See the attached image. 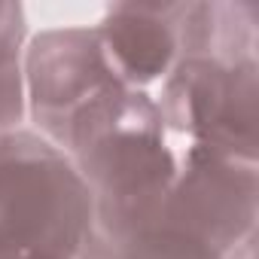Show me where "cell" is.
I'll return each mask as SVG.
<instances>
[{
	"instance_id": "6da1fadb",
	"label": "cell",
	"mask_w": 259,
	"mask_h": 259,
	"mask_svg": "<svg viewBox=\"0 0 259 259\" xmlns=\"http://www.w3.org/2000/svg\"><path fill=\"white\" fill-rule=\"evenodd\" d=\"M256 7L186 4L183 55L162 92V125L192 147L256 165Z\"/></svg>"
},
{
	"instance_id": "7a4b0ae2",
	"label": "cell",
	"mask_w": 259,
	"mask_h": 259,
	"mask_svg": "<svg viewBox=\"0 0 259 259\" xmlns=\"http://www.w3.org/2000/svg\"><path fill=\"white\" fill-rule=\"evenodd\" d=\"M58 150L92 192L95 235H122L150 223L177 177L159 107L132 85H116L82 110Z\"/></svg>"
},
{
	"instance_id": "3957f363",
	"label": "cell",
	"mask_w": 259,
	"mask_h": 259,
	"mask_svg": "<svg viewBox=\"0 0 259 259\" xmlns=\"http://www.w3.org/2000/svg\"><path fill=\"white\" fill-rule=\"evenodd\" d=\"M95 201L76 165L34 132L0 138V256L79 259Z\"/></svg>"
},
{
	"instance_id": "277c9868",
	"label": "cell",
	"mask_w": 259,
	"mask_h": 259,
	"mask_svg": "<svg viewBox=\"0 0 259 259\" xmlns=\"http://www.w3.org/2000/svg\"><path fill=\"white\" fill-rule=\"evenodd\" d=\"M256 198V165L189 147L183 168H177V177L150 223H162L229 256L253 238Z\"/></svg>"
},
{
	"instance_id": "5b68a950",
	"label": "cell",
	"mask_w": 259,
	"mask_h": 259,
	"mask_svg": "<svg viewBox=\"0 0 259 259\" xmlns=\"http://www.w3.org/2000/svg\"><path fill=\"white\" fill-rule=\"evenodd\" d=\"M31 113L46 141L61 147L73 119L98 98L125 85L98 37V28H61L34 37L25 58Z\"/></svg>"
},
{
	"instance_id": "8992f818",
	"label": "cell",
	"mask_w": 259,
	"mask_h": 259,
	"mask_svg": "<svg viewBox=\"0 0 259 259\" xmlns=\"http://www.w3.org/2000/svg\"><path fill=\"white\" fill-rule=\"evenodd\" d=\"M186 4H116L107 10L98 37L116 76L141 89L168 76L183 55Z\"/></svg>"
},
{
	"instance_id": "52a82bcc",
	"label": "cell",
	"mask_w": 259,
	"mask_h": 259,
	"mask_svg": "<svg viewBox=\"0 0 259 259\" xmlns=\"http://www.w3.org/2000/svg\"><path fill=\"white\" fill-rule=\"evenodd\" d=\"M79 259H226L162 223H144L122 235H92Z\"/></svg>"
},
{
	"instance_id": "ba28073f",
	"label": "cell",
	"mask_w": 259,
	"mask_h": 259,
	"mask_svg": "<svg viewBox=\"0 0 259 259\" xmlns=\"http://www.w3.org/2000/svg\"><path fill=\"white\" fill-rule=\"evenodd\" d=\"M22 40L25 10L22 4L0 0V138L16 132L25 116V82H22Z\"/></svg>"
},
{
	"instance_id": "9c48e42d",
	"label": "cell",
	"mask_w": 259,
	"mask_h": 259,
	"mask_svg": "<svg viewBox=\"0 0 259 259\" xmlns=\"http://www.w3.org/2000/svg\"><path fill=\"white\" fill-rule=\"evenodd\" d=\"M244 259H256V247H253V244L247 247V253H244Z\"/></svg>"
},
{
	"instance_id": "30bf717a",
	"label": "cell",
	"mask_w": 259,
	"mask_h": 259,
	"mask_svg": "<svg viewBox=\"0 0 259 259\" xmlns=\"http://www.w3.org/2000/svg\"><path fill=\"white\" fill-rule=\"evenodd\" d=\"M0 259H25V256H0Z\"/></svg>"
}]
</instances>
